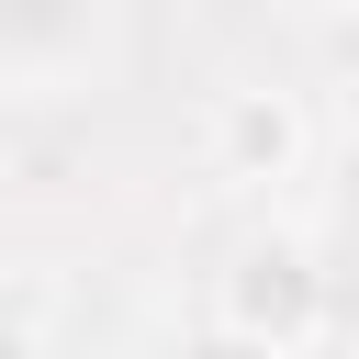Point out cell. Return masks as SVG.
<instances>
[{
    "label": "cell",
    "instance_id": "1",
    "mask_svg": "<svg viewBox=\"0 0 359 359\" xmlns=\"http://www.w3.org/2000/svg\"><path fill=\"white\" fill-rule=\"evenodd\" d=\"M213 325H224L236 348H314V337L337 325V269H325V247L292 236V224L247 236V247L213 269Z\"/></svg>",
    "mask_w": 359,
    "mask_h": 359
},
{
    "label": "cell",
    "instance_id": "2",
    "mask_svg": "<svg viewBox=\"0 0 359 359\" xmlns=\"http://www.w3.org/2000/svg\"><path fill=\"white\" fill-rule=\"evenodd\" d=\"M101 56H112V0H0V90L56 101L101 79Z\"/></svg>",
    "mask_w": 359,
    "mask_h": 359
},
{
    "label": "cell",
    "instance_id": "3",
    "mask_svg": "<svg viewBox=\"0 0 359 359\" xmlns=\"http://www.w3.org/2000/svg\"><path fill=\"white\" fill-rule=\"evenodd\" d=\"M292 157H303L292 101H280V90H224V112H213V168H224V180H292Z\"/></svg>",
    "mask_w": 359,
    "mask_h": 359
},
{
    "label": "cell",
    "instance_id": "4",
    "mask_svg": "<svg viewBox=\"0 0 359 359\" xmlns=\"http://www.w3.org/2000/svg\"><path fill=\"white\" fill-rule=\"evenodd\" d=\"M325 224L359 247V135H337V146H325Z\"/></svg>",
    "mask_w": 359,
    "mask_h": 359
},
{
    "label": "cell",
    "instance_id": "5",
    "mask_svg": "<svg viewBox=\"0 0 359 359\" xmlns=\"http://www.w3.org/2000/svg\"><path fill=\"white\" fill-rule=\"evenodd\" d=\"M0 348H34V314H11V303H0Z\"/></svg>",
    "mask_w": 359,
    "mask_h": 359
},
{
    "label": "cell",
    "instance_id": "6",
    "mask_svg": "<svg viewBox=\"0 0 359 359\" xmlns=\"http://www.w3.org/2000/svg\"><path fill=\"white\" fill-rule=\"evenodd\" d=\"M292 11H337V0H292Z\"/></svg>",
    "mask_w": 359,
    "mask_h": 359
}]
</instances>
